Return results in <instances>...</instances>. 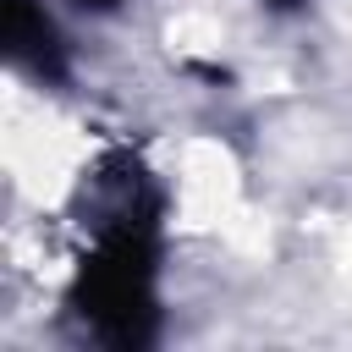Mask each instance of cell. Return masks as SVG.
Returning a JSON list of instances; mask_svg holds the SVG:
<instances>
[{
  "label": "cell",
  "instance_id": "obj_1",
  "mask_svg": "<svg viewBox=\"0 0 352 352\" xmlns=\"http://www.w3.org/2000/svg\"><path fill=\"white\" fill-rule=\"evenodd\" d=\"M99 176H104L110 198L99 204V242L72 280V308L104 346L143 352L160 330V297H154L160 198L148 192V182L132 160H116Z\"/></svg>",
  "mask_w": 352,
  "mask_h": 352
},
{
  "label": "cell",
  "instance_id": "obj_3",
  "mask_svg": "<svg viewBox=\"0 0 352 352\" xmlns=\"http://www.w3.org/2000/svg\"><path fill=\"white\" fill-rule=\"evenodd\" d=\"M264 6H275V11H297L302 0H264Z\"/></svg>",
  "mask_w": 352,
  "mask_h": 352
},
{
  "label": "cell",
  "instance_id": "obj_2",
  "mask_svg": "<svg viewBox=\"0 0 352 352\" xmlns=\"http://www.w3.org/2000/svg\"><path fill=\"white\" fill-rule=\"evenodd\" d=\"M6 55L11 66H22L38 82H66V44L55 33V22L44 16L38 0H6V22H0Z\"/></svg>",
  "mask_w": 352,
  "mask_h": 352
},
{
  "label": "cell",
  "instance_id": "obj_4",
  "mask_svg": "<svg viewBox=\"0 0 352 352\" xmlns=\"http://www.w3.org/2000/svg\"><path fill=\"white\" fill-rule=\"evenodd\" d=\"M77 6H88V11H110L116 0H77Z\"/></svg>",
  "mask_w": 352,
  "mask_h": 352
}]
</instances>
